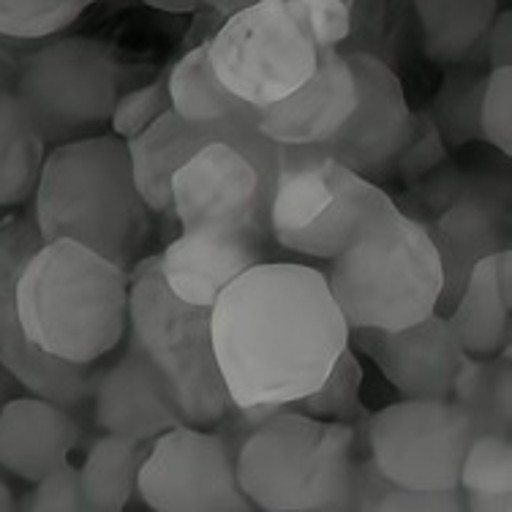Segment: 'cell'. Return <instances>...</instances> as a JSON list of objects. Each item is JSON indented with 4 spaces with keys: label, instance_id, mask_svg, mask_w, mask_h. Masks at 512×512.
I'll list each match as a JSON object with an SVG mask.
<instances>
[{
    "label": "cell",
    "instance_id": "obj_23",
    "mask_svg": "<svg viewBox=\"0 0 512 512\" xmlns=\"http://www.w3.org/2000/svg\"><path fill=\"white\" fill-rule=\"evenodd\" d=\"M123 142H126L131 178L142 202L148 205L150 213L158 216L172 213V178L188 158L207 145L205 139L194 134L178 118L175 109H167L145 131Z\"/></svg>",
    "mask_w": 512,
    "mask_h": 512
},
{
    "label": "cell",
    "instance_id": "obj_25",
    "mask_svg": "<svg viewBox=\"0 0 512 512\" xmlns=\"http://www.w3.org/2000/svg\"><path fill=\"white\" fill-rule=\"evenodd\" d=\"M148 447L150 442H134L115 434H104L90 444L79 466V488L88 512L126 510L137 493V474Z\"/></svg>",
    "mask_w": 512,
    "mask_h": 512
},
{
    "label": "cell",
    "instance_id": "obj_28",
    "mask_svg": "<svg viewBox=\"0 0 512 512\" xmlns=\"http://www.w3.org/2000/svg\"><path fill=\"white\" fill-rule=\"evenodd\" d=\"M463 510L512 512V439L477 434L463 455L458 474Z\"/></svg>",
    "mask_w": 512,
    "mask_h": 512
},
{
    "label": "cell",
    "instance_id": "obj_11",
    "mask_svg": "<svg viewBox=\"0 0 512 512\" xmlns=\"http://www.w3.org/2000/svg\"><path fill=\"white\" fill-rule=\"evenodd\" d=\"M235 453L221 431L172 425L150 442L139 466V499L156 512L251 510L237 485Z\"/></svg>",
    "mask_w": 512,
    "mask_h": 512
},
{
    "label": "cell",
    "instance_id": "obj_26",
    "mask_svg": "<svg viewBox=\"0 0 512 512\" xmlns=\"http://www.w3.org/2000/svg\"><path fill=\"white\" fill-rule=\"evenodd\" d=\"M450 398L472 417L480 434L512 436L510 346L493 357H463Z\"/></svg>",
    "mask_w": 512,
    "mask_h": 512
},
{
    "label": "cell",
    "instance_id": "obj_8",
    "mask_svg": "<svg viewBox=\"0 0 512 512\" xmlns=\"http://www.w3.org/2000/svg\"><path fill=\"white\" fill-rule=\"evenodd\" d=\"M115 55L96 39L69 36L20 58L11 93L44 145L93 137L109 126L120 96Z\"/></svg>",
    "mask_w": 512,
    "mask_h": 512
},
{
    "label": "cell",
    "instance_id": "obj_24",
    "mask_svg": "<svg viewBox=\"0 0 512 512\" xmlns=\"http://www.w3.org/2000/svg\"><path fill=\"white\" fill-rule=\"evenodd\" d=\"M423 55L439 66H466L485 55V36L499 0H412Z\"/></svg>",
    "mask_w": 512,
    "mask_h": 512
},
{
    "label": "cell",
    "instance_id": "obj_1",
    "mask_svg": "<svg viewBox=\"0 0 512 512\" xmlns=\"http://www.w3.org/2000/svg\"><path fill=\"white\" fill-rule=\"evenodd\" d=\"M218 371L235 409H292L349 346V325L322 270L259 262L210 306Z\"/></svg>",
    "mask_w": 512,
    "mask_h": 512
},
{
    "label": "cell",
    "instance_id": "obj_22",
    "mask_svg": "<svg viewBox=\"0 0 512 512\" xmlns=\"http://www.w3.org/2000/svg\"><path fill=\"white\" fill-rule=\"evenodd\" d=\"M0 365L20 384V390L66 409L88 404L99 379L96 365L60 360L25 338L14 308V286L0 295Z\"/></svg>",
    "mask_w": 512,
    "mask_h": 512
},
{
    "label": "cell",
    "instance_id": "obj_30",
    "mask_svg": "<svg viewBox=\"0 0 512 512\" xmlns=\"http://www.w3.org/2000/svg\"><path fill=\"white\" fill-rule=\"evenodd\" d=\"M360 390H363V365L349 344L341 355L335 357L325 382L303 398H297L292 409L308 414V417H316V420L360 425L368 417Z\"/></svg>",
    "mask_w": 512,
    "mask_h": 512
},
{
    "label": "cell",
    "instance_id": "obj_35",
    "mask_svg": "<svg viewBox=\"0 0 512 512\" xmlns=\"http://www.w3.org/2000/svg\"><path fill=\"white\" fill-rule=\"evenodd\" d=\"M167 109H172V99H169L167 77H161L145 85V88H137L131 90V93L118 96L115 109H112V118H109V128H112L115 137L128 139L139 134V131H145Z\"/></svg>",
    "mask_w": 512,
    "mask_h": 512
},
{
    "label": "cell",
    "instance_id": "obj_13",
    "mask_svg": "<svg viewBox=\"0 0 512 512\" xmlns=\"http://www.w3.org/2000/svg\"><path fill=\"white\" fill-rule=\"evenodd\" d=\"M355 74L357 101L341 131L322 148L368 180H382L404 145L412 109L404 85L382 58L371 52H344Z\"/></svg>",
    "mask_w": 512,
    "mask_h": 512
},
{
    "label": "cell",
    "instance_id": "obj_15",
    "mask_svg": "<svg viewBox=\"0 0 512 512\" xmlns=\"http://www.w3.org/2000/svg\"><path fill=\"white\" fill-rule=\"evenodd\" d=\"M270 246L273 240L254 229L199 224L158 254V273L180 300L210 308L237 276L267 262Z\"/></svg>",
    "mask_w": 512,
    "mask_h": 512
},
{
    "label": "cell",
    "instance_id": "obj_41",
    "mask_svg": "<svg viewBox=\"0 0 512 512\" xmlns=\"http://www.w3.org/2000/svg\"><path fill=\"white\" fill-rule=\"evenodd\" d=\"M142 3H148L158 11H167V14H191L199 6L197 0H142Z\"/></svg>",
    "mask_w": 512,
    "mask_h": 512
},
{
    "label": "cell",
    "instance_id": "obj_43",
    "mask_svg": "<svg viewBox=\"0 0 512 512\" xmlns=\"http://www.w3.org/2000/svg\"><path fill=\"white\" fill-rule=\"evenodd\" d=\"M197 3H207V6H213V9L229 17V14H235L237 9H243V6H248V3H254V0H197Z\"/></svg>",
    "mask_w": 512,
    "mask_h": 512
},
{
    "label": "cell",
    "instance_id": "obj_39",
    "mask_svg": "<svg viewBox=\"0 0 512 512\" xmlns=\"http://www.w3.org/2000/svg\"><path fill=\"white\" fill-rule=\"evenodd\" d=\"M485 60L491 63V69L496 66H512V11L504 9L496 14V20L488 28L485 36Z\"/></svg>",
    "mask_w": 512,
    "mask_h": 512
},
{
    "label": "cell",
    "instance_id": "obj_27",
    "mask_svg": "<svg viewBox=\"0 0 512 512\" xmlns=\"http://www.w3.org/2000/svg\"><path fill=\"white\" fill-rule=\"evenodd\" d=\"M44 156L47 145L30 126L17 96L0 90V207L22 205L33 197Z\"/></svg>",
    "mask_w": 512,
    "mask_h": 512
},
{
    "label": "cell",
    "instance_id": "obj_12",
    "mask_svg": "<svg viewBox=\"0 0 512 512\" xmlns=\"http://www.w3.org/2000/svg\"><path fill=\"white\" fill-rule=\"evenodd\" d=\"M270 194L273 183L246 153L227 142H207L172 178V213L183 229L229 224L270 237Z\"/></svg>",
    "mask_w": 512,
    "mask_h": 512
},
{
    "label": "cell",
    "instance_id": "obj_21",
    "mask_svg": "<svg viewBox=\"0 0 512 512\" xmlns=\"http://www.w3.org/2000/svg\"><path fill=\"white\" fill-rule=\"evenodd\" d=\"M447 322L466 357H493L512 341V251L483 256L447 311Z\"/></svg>",
    "mask_w": 512,
    "mask_h": 512
},
{
    "label": "cell",
    "instance_id": "obj_6",
    "mask_svg": "<svg viewBox=\"0 0 512 512\" xmlns=\"http://www.w3.org/2000/svg\"><path fill=\"white\" fill-rule=\"evenodd\" d=\"M126 335V349L148 363L180 423L213 428L227 417L232 401L213 352L210 308L191 306L164 284L158 254L128 270Z\"/></svg>",
    "mask_w": 512,
    "mask_h": 512
},
{
    "label": "cell",
    "instance_id": "obj_42",
    "mask_svg": "<svg viewBox=\"0 0 512 512\" xmlns=\"http://www.w3.org/2000/svg\"><path fill=\"white\" fill-rule=\"evenodd\" d=\"M17 390H20V384L14 382L9 371L0 365V406L6 404L9 398H14V395H17Z\"/></svg>",
    "mask_w": 512,
    "mask_h": 512
},
{
    "label": "cell",
    "instance_id": "obj_36",
    "mask_svg": "<svg viewBox=\"0 0 512 512\" xmlns=\"http://www.w3.org/2000/svg\"><path fill=\"white\" fill-rule=\"evenodd\" d=\"M306 28L319 50L341 47L352 30V9L344 0H281Z\"/></svg>",
    "mask_w": 512,
    "mask_h": 512
},
{
    "label": "cell",
    "instance_id": "obj_10",
    "mask_svg": "<svg viewBox=\"0 0 512 512\" xmlns=\"http://www.w3.org/2000/svg\"><path fill=\"white\" fill-rule=\"evenodd\" d=\"M477 425L453 398H404L365 417V447L376 469L417 491H458L463 455Z\"/></svg>",
    "mask_w": 512,
    "mask_h": 512
},
{
    "label": "cell",
    "instance_id": "obj_19",
    "mask_svg": "<svg viewBox=\"0 0 512 512\" xmlns=\"http://www.w3.org/2000/svg\"><path fill=\"white\" fill-rule=\"evenodd\" d=\"M82 442L74 409L36 395H14L0 406V469L36 483L71 461Z\"/></svg>",
    "mask_w": 512,
    "mask_h": 512
},
{
    "label": "cell",
    "instance_id": "obj_33",
    "mask_svg": "<svg viewBox=\"0 0 512 512\" xmlns=\"http://www.w3.org/2000/svg\"><path fill=\"white\" fill-rule=\"evenodd\" d=\"M442 131L434 123L428 112H412V123H409V134H406L404 145L395 153L393 164L387 169V175H395L404 183H414L431 169L439 167L447 156L444 148Z\"/></svg>",
    "mask_w": 512,
    "mask_h": 512
},
{
    "label": "cell",
    "instance_id": "obj_34",
    "mask_svg": "<svg viewBox=\"0 0 512 512\" xmlns=\"http://www.w3.org/2000/svg\"><path fill=\"white\" fill-rule=\"evenodd\" d=\"M480 137L502 150L512 153V66H496L485 77L483 99H480Z\"/></svg>",
    "mask_w": 512,
    "mask_h": 512
},
{
    "label": "cell",
    "instance_id": "obj_40",
    "mask_svg": "<svg viewBox=\"0 0 512 512\" xmlns=\"http://www.w3.org/2000/svg\"><path fill=\"white\" fill-rule=\"evenodd\" d=\"M20 41H11L6 36H0V90L14 88L17 79V69H20V52H17Z\"/></svg>",
    "mask_w": 512,
    "mask_h": 512
},
{
    "label": "cell",
    "instance_id": "obj_18",
    "mask_svg": "<svg viewBox=\"0 0 512 512\" xmlns=\"http://www.w3.org/2000/svg\"><path fill=\"white\" fill-rule=\"evenodd\" d=\"M434 240L439 259H442L444 289L436 314H447L453 308L455 297L461 295L472 267L502 248H510V218L507 207L499 205L496 191L485 188H466L455 194L434 224L420 221Z\"/></svg>",
    "mask_w": 512,
    "mask_h": 512
},
{
    "label": "cell",
    "instance_id": "obj_14",
    "mask_svg": "<svg viewBox=\"0 0 512 512\" xmlns=\"http://www.w3.org/2000/svg\"><path fill=\"white\" fill-rule=\"evenodd\" d=\"M169 99L178 118L205 142H227L246 153L265 180H276L278 145L267 139L256 120V109L235 96L216 77L205 44L186 52L167 77Z\"/></svg>",
    "mask_w": 512,
    "mask_h": 512
},
{
    "label": "cell",
    "instance_id": "obj_32",
    "mask_svg": "<svg viewBox=\"0 0 512 512\" xmlns=\"http://www.w3.org/2000/svg\"><path fill=\"white\" fill-rule=\"evenodd\" d=\"M485 77L477 71H453L444 79L434 104V123L442 131L444 142L461 148L480 137V99Z\"/></svg>",
    "mask_w": 512,
    "mask_h": 512
},
{
    "label": "cell",
    "instance_id": "obj_38",
    "mask_svg": "<svg viewBox=\"0 0 512 512\" xmlns=\"http://www.w3.org/2000/svg\"><path fill=\"white\" fill-rule=\"evenodd\" d=\"M22 510L30 512H82L85 499L79 488V469L69 463H63L50 474H44L41 480L33 483V491L25 496V502L17 504Z\"/></svg>",
    "mask_w": 512,
    "mask_h": 512
},
{
    "label": "cell",
    "instance_id": "obj_37",
    "mask_svg": "<svg viewBox=\"0 0 512 512\" xmlns=\"http://www.w3.org/2000/svg\"><path fill=\"white\" fill-rule=\"evenodd\" d=\"M39 229L28 216H3L0 218V295L17 286L22 267L33 251L41 246Z\"/></svg>",
    "mask_w": 512,
    "mask_h": 512
},
{
    "label": "cell",
    "instance_id": "obj_29",
    "mask_svg": "<svg viewBox=\"0 0 512 512\" xmlns=\"http://www.w3.org/2000/svg\"><path fill=\"white\" fill-rule=\"evenodd\" d=\"M352 510L357 512H461L458 491H417L387 480L376 463L363 455L357 463Z\"/></svg>",
    "mask_w": 512,
    "mask_h": 512
},
{
    "label": "cell",
    "instance_id": "obj_31",
    "mask_svg": "<svg viewBox=\"0 0 512 512\" xmlns=\"http://www.w3.org/2000/svg\"><path fill=\"white\" fill-rule=\"evenodd\" d=\"M96 0H0V36L11 41H44L58 36Z\"/></svg>",
    "mask_w": 512,
    "mask_h": 512
},
{
    "label": "cell",
    "instance_id": "obj_16",
    "mask_svg": "<svg viewBox=\"0 0 512 512\" xmlns=\"http://www.w3.org/2000/svg\"><path fill=\"white\" fill-rule=\"evenodd\" d=\"M404 398H450L463 349L455 341L447 316L431 314L401 330H349Z\"/></svg>",
    "mask_w": 512,
    "mask_h": 512
},
{
    "label": "cell",
    "instance_id": "obj_20",
    "mask_svg": "<svg viewBox=\"0 0 512 512\" xmlns=\"http://www.w3.org/2000/svg\"><path fill=\"white\" fill-rule=\"evenodd\" d=\"M93 417L104 434L126 436L134 442H153L158 434L180 425L164 387L148 363L128 352L118 363L99 371L93 387Z\"/></svg>",
    "mask_w": 512,
    "mask_h": 512
},
{
    "label": "cell",
    "instance_id": "obj_2",
    "mask_svg": "<svg viewBox=\"0 0 512 512\" xmlns=\"http://www.w3.org/2000/svg\"><path fill=\"white\" fill-rule=\"evenodd\" d=\"M28 341L77 365L115 352L128 327V267L69 237L44 240L14 286Z\"/></svg>",
    "mask_w": 512,
    "mask_h": 512
},
{
    "label": "cell",
    "instance_id": "obj_17",
    "mask_svg": "<svg viewBox=\"0 0 512 512\" xmlns=\"http://www.w3.org/2000/svg\"><path fill=\"white\" fill-rule=\"evenodd\" d=\"M357 101L352 66L344 52L322 50L314 74L286 99L256 109V120L276 145H325L341 131Z\"/></svg>",
    "mask_w": 512,
    "mask_h": 512
},
{
    "label": "cell",
    "instance_id": "obj_3",
    "mask_svg": "<svg viewBox=\"0 0 512 512\" xmlns=\"http://www.w3.org/2000/svg\"><path fill=\"white\" fill-rule=\"evenodd\" d=\"M33 197L30 218L41 240L69 237L120 267L142 254L150 210L131 178L126 142L115 134L55 145L41 161Z\"/></svg>",
    "mask_w": 512,
    "mask_h": 512
},
{
    "label": "cell",
    "instance_id": "obj_44",
    "mask_svg": "<svg viewBox=\"0 0 512 512\" xmlns=\"http://www.w3.org/2000/svg\"><path fill=\"white\" fill-rule=\"evenodd\" d=\"M17 510V499H14V491H11V485L3 480V474H0V512H9Z\"/></svg>",
    "mask_w": 512,
    "mask_h": 512
},
{
    "label": "cell",
    "instance_id": "obj_7",
    "mask_svg": "<svg viewBox=\"0 0 512 512\" xmlns=\"http://www.w3.org/2000/svg\"><path fill=\"white\" fill-rule=\"evenodd\" d=\"M390 194L322 145H278L267 207L273 243L292 254L333 259Z\"/></svg>",
    "mask_w": 512,
    "mask_h": 512
},
{
    "label": "cell",
    "instance_id": "obj_5",
    "mask_svg": "<svg viewBox=\"0 0 512 512\" xmlns=\"http://www.w3.org/2000/svg\"><path fill=\"white\" fill-rule=\"evenodd\" d=\"M360 458V425L281 409L237 447V485L251 510L349 512Z\"/></svg>",
    "mask_w": 512,
    "mask_h": 512
},
{
    "label": "cell",
    "instance_id": "obj_9",
    "mask_svg": "<svg viewBox=\"0 0 512 512\" xmlns=\"http://www.w3.org/2000/svg\"><path fill=\"white\" fill-rule=\"evenodd\" d=\"M205 50L216 77L254 109L295 93L322 52L281 0H254L229 14Z\"/></svg>",
    "mask_w": 512,
    "mask_h": 512
},
{
    "label": "cell",
    "instance_id": "obj_4",
    "mask_svg": "<svg viewBox=\"0 0 512 512\" xmlns=\"http://www.w3.org/2000/svg\"><path fill=\"white\" fill-rule=\"evenodd\" d=\"M327 262V286L349 330H401L436 314L442 300L434 240L393 199H384L360 235Z\"/></svg>",
    "mask_w": 512,
    "mask_h": 512
}]
</instances>
